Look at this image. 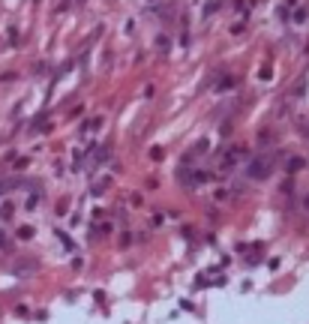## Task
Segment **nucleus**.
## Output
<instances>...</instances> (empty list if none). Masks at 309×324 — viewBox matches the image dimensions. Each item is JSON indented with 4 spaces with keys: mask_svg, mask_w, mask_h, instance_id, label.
<instances>
[{
    "mask_svg": "<svg viewBox=\"0 0 309 324\" xmlns=\"http://www.w3.org/2000/svg\"><path fill=\"white\" fill-rule=\"evenodd\" d=\"M270 171H273V162H270V159H255L252 165H249V174H252V177H267Z\"/></svg>",
    "mask_w": 309,
    "mask_h": 324,
    "instance_id": "obj_1",
    "label": "nucleus"
},
{
    "mask_svg": "<svg viewBox=\"0 0 309 324\" xmlns=\"http://www.w3.org/2000/svg\"><path fill=\"white\" fill-rule=\"evenodd\" d=\"M291 171H297V168H303V159H291V165H288Z\"/></svg>",
    "mask_w": 309,
    "mask_h": 324,
    "instance_id": "obj_2",
    "label": "nucleus"
}]
</instances>
